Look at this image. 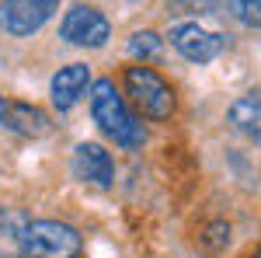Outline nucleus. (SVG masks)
I'll list each match as a JSON object with an SVG mask.
<instances>
[{
	"instance_id": "nucleus-8",
	"label": "nucleus",
	"mask_w": 261,
	"mask_h": 258,
	"mask_svg": "<svg viewBox=\"0 0 261 258\" xmlns=\"http://www.w3.org/2000/svg\"><path fill=\"white\" fill-rule=\"evenodd\" d=\"M87 84H91V66H84V63L63 66L60 74L53 77V105L60 112H70L87 95Z\"/></svg>"
},
{
	"instance_id": "nucleus-12",
	"label": "nucleus",
	"mask_w": 261,
	"mask_h": 258,
	"mask_svg": "<svg viewBox=\"0 0 261 258\" xmlns=\"http://www.w3.org/2000/svg\"><path fill=\"white\" fill-rule=\"evenodd\" d=\"M161 35L157 32H136L133 39H129V53L133 56H143V60H153L157 53H161Z\"/></svg>"
},
{
	"instance_id": "nucleus-1",
	"label": "nucleus",
	"mask_w": 261,
	"mask_h": 258,
	"mask_svg": "<svg viewBox=\"0 0 261 258\" xmlns=\"http://www.w3.org/2000/svg\"><path fill=\"white\" fill-rule=\"evenodd\" d=\"M91 115L122 150H140L143 147V139H146L143 122L129 112L125 98L115 91L112 80H98L94 84V91H91Z\"/></svg>"
},
{
	"instance_id": "nucleus-15",
	"label": "nucleus",
	"mask_w": 261,
	"mask_h": 258,
	"mask_svg": "<svg viewBox=\"0 0 261 258\" xmlns=\"http://www.w3.org/2000/svg\"><path fill=\"white\" fill-rule=\"evenodd\" d=\"M4 112H7V101L0 98V126H4Z\"/></svg>"
},
{
	"instance_id": "nucleus-4",
	"label": "nucleus",
	"mask_w": 261,
	"mask_h": 258,
	"mask_svg": "<svg viewBox=\"0 0 261 258\" xmlns=\"http://www.w3.org/2000/svg\"><path fill=\"white\" fill-rule=\"evenodd\" d=\"M60 35L70 45H87V49H98L108 42L112 35V25L108 18L101 14L98 7H87V4H73L70 11H66V18L60 25Z\"/></svg>"
},
{
	"instance_id": "nucleus-10",
	"label": "nucleus",
	"mask_w": 261,
	"mask_h": 258,
	"mask_svg": "<svg viewBox=\"0 0 261 258\" xmlns=\"http://www.w3.org/2000/svg\"><path fill=\"white\" fill-rule=\"evenodd\" d=\"M230 122H233V129H241V133H251V136H258L261 129V95H244L230 105Z\"/></svg>"
},
{
	"instance_id": "nucleus-13",
	"label": "nucleus",
	"mask_w": 261,
	"mask_h": 258,
	"mask_svg": "<svg viewBox=\"0 0 261 258\" xmlns=\"http://www.w3.org/2000/svg\"><path fill=\"white\" fill-rule=\"evenodd\" d=\"M233 18L247 28H261V0H230Z\"/></svg>"
},
{
	"instance_id": "nucleus-14",
	"label": "nucleus",
	"mask_w": 261,
	"mask_h": 258,
	"mask_svg": "<svg viewBox=\"0 0 261 258\" xmlns=\"http://www.w3.org/2000/svg\"><path fill=\"white\" fill-rule=\"evenodd\" d=\"M171 7H174V14H213L220 7V0H174Z\"/></svg>"
},
{
	"instance_id": "nucleus-7",
	"label": "nucleus",
	"mask_w": 261,
	"mask_h": 258,
	"mask_svg": "<svg viewBox=\"0 0 261 258\" xmlns=\"http://www.w3.org/2000/svg\"><path fill=\"white\" fill-rule=\"evenodd\" d=\"M73 175L87 185H112L115 178V164L108 157V150L101 147V143H81L77 150H73Z\"/></svg>"
},
{
	"instance_id": "nucleus-16",
	"label": "nucleus",
	"mask_w": 261,
	"mask_h": 258,
	"mask_svg": "<svg viewBox=\"0 0 261 258\" xmlns=\"http://www.w3.org/2000/svg\"><path fill=\"white\" fill-rule=\"evenodd\" d=\"M254 258H261V251H254Z\"/></svg>"
},
{
	"instance_id": "nucleus-9",
	"label": "nucleus",
	"mask_w": 261,
	"mask_h": 258,
	"mask_svg": "<svg viewBox=\"0 0 261 258\" xmlns=\"http://www.w3.org/2000/svg\"><path fill=\"white\" fill-rule=\"evenodd\" d=\"M4 126L14 129V133H21V136H45V133L53 129L49 115H45L42 108H35V105H7Z\"/></svg>"
},
{
	"instance_id": "nucleus-6",
	"label": "nucleus",
	"mask_w": 261,
	"mask_h": 258,
	"mask_svg": "<svg viewBox=\"0 0 261 258\" xmlns=\"http://www.w3.org/2000/svg\"><path fill=\"white\" fill-rule=\"evenodd\" d=\"M171 45L178 49L185 60L209 63L226 49V39L216 35V32H205L199 25H174V28H171Z\"/></svg>"
},
{
	"instance_id": "nucleus-3",
	"label": "nucleus",
	"mask_w": 261,
	"mask_h": 258,
	"mask_svg": "<svg viewBox=\"0 0 261 258\" xmlns=\"http://www.w3.org/2000/svg\"><path fill=\"white\" fill-rule=\"evenodd\" d=\"M125 91H129L133 105L140 108V115H146V119L164 122L174 115V91L153 66H143V63L129 66L125 70Z\"/></svg>"
},
{
	"instance_id": "nucleus-5",
	"label": "nucleus",
	"mask_w": 261,
	"mask_h": 258,
	"mask_svg": "<svg viewBox=\"0 0 261 258\" xmlns=\"http://www.w3.org/2000/svg\"><path fill=\"white\" fill-rule=\"evenodd\" d=\"M60 11V0H4L0 28L11 35H32Z\"/></svg>"
},
{
	"instance_id": "nucleus-2",
	"label": "nucleus",
	"mask_w": 261,
	"mask_h": 258,
	"mask_svg": "<svg viewBox=\"0 0 261 258\" xmlns=\"http://www.w3.org/2000/svg\"><path fill=\"white\" fill-rule=\"evenodd\" d=\"M81 251L77 227L60 220H28L21 230V255L28 258H73Z\"/></svg>"
},
{
	"instance_id": "nucleus-11",
	"label": "nucleus",
	"mask_w": 261,
	"mask_h": 258,
	"mask_svg": "<svg viewBox=\"0 0 261 258\" xmlns=\"http://www.w3.org/2000/svg\"><path fill=\"white\" fill-rule=\"evenodd\" d=\"M28 220L21 213L4 209L0 213V258H21V230Z\"/></svg>"
}]
</instances>
